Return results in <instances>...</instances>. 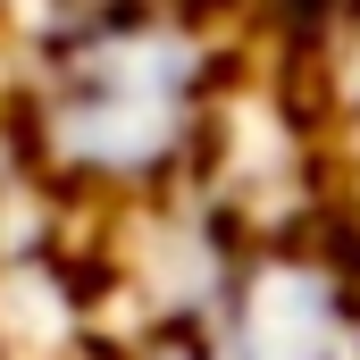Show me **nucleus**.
Instances as JSON below:
<instances>
[{
    "label": "nucleus",
    "mask_w": 360,
    "mask_h": 360,
    "mask_svg": "<svg viewBox=\"0 0 360 360\" xmlns=\"http://www.w3.org/2000/svg\"><path fill=\"white\" fill-rule=\"evenodd\" d=\"M310 134H319V160L344 193V218L360 235V0L327 8V34H319V84H310Z\"/></svg>",
    "instance_id": "7ed1b4c3"
},
{
    "label": "nucleus",
    "mask_w": 360,
    "mask_h": 360,
    "mask_svg": "<svg viewBox=\"0 0 360 360\" xmlns=\"http://www.w3.org/2000/svg\"><path fill=\"white\" fill-rule=\"evenodd\" d=\"M226 101L235 42L210 25V8L101 0L25 59V143L51 184L151 210L201 176L210 143L226 134Z\"/></svg>",
    "instance_id": "f257e3e1"
},
{
    "label": "nucleus",
    "mask_w": 360,
    "mask_h": 360,
    "mask_svg": "<svg viewBox=\"0 0 360 360\" xmlns=\"http://www.w3.org/2000/svg\"><path fill=\"white\" fill-rule=\"evenodd\" d=\"M117 360H218V352H210V335H201V327H143Z\"/></svg>",
    "instance_id": "20e7f679"
},
{
    "label": "nucleus",
    "mask_w": 360,
    "mask_h": 360,
    "mask_svg": "<svg viewBox=\"0 0 360 360\" xmlns=\"http://www.w3.org/2000/svg\"><path fill=\"white\" fill-rule=\"evenodd\" d=\"M193 327L218 360H360V235H252Z\"/></svg>",
    "instance_id": "f03ea898"
}]
</instances>
